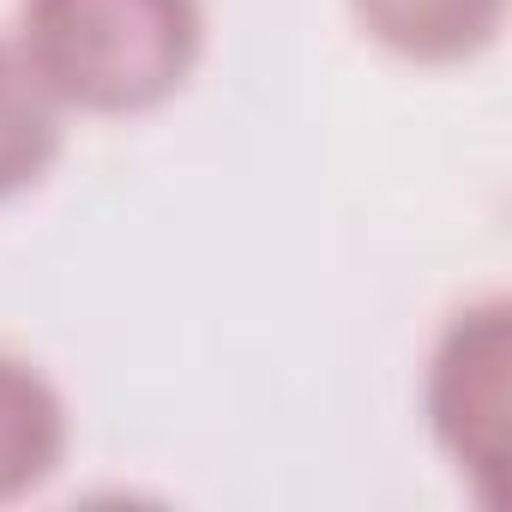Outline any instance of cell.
Returning <instances> with one entry per match:
<instances>
[{"mask_svg":"<svg viewBox=\"0 0 512 512\" xmlns=\"http://www.w3.org/2000/svg\"><path fill=\"white\" fill-rule=\"evenodd\" d=\"M37 79L79 115L163 109L205 55V0H19Z\"/></svg>","mask_w":512,"mask_h":512,"instance_id":"obj_1","label":"cell"},{"mask_svg":"<svg viewBox=\"0 0 512 512\" xmlns=\"http://www.w3.org/2000/svg\"><path fill=\"white\" fill-rule=\"evenodd\" d=\"M422 416L434 446L458 464V476L500 506L506 458H512V302L482 296L464 302L428 356Z\"/></svg>","mask_w":512,"mask_h":512,"instance_id":"obj_2","label":"cell"},{"mask_svg":"<svg viewBox=\"0 0 512 512\" xmlns=\"http://www.w3.org/2000/svg\"><path fill=\"white\" fill-rule=\"evenodd\" d=\"M67 446L73 416L61 386L37 362L0 350V506L37 494L67 464Z\"/></svg>","mask_w":512,"mask_h":512,"instance_id":"obj_3","label":"cell"},{"mask_svg":"<svg viewBox=\"0 0 512 512\" xmlns=\"http://www.w3.org/2000/svg\"><path fill=\"white\" fill-rule=\"evenodd\" d=\"M350 13L386 55L416 67H458L494 49L506 0H350Z\"/></svg>","mask_w":512,"mask_h":512,"instance_id":"obj_4","label":"cell"},{"mask_svg":"<svg viewBox=\"0 0 512 512\" xmlns=\"http://www.w3.org/2000/svg\"><path fill=\"white\" fill-rule=\"evenodd\" d=\"M61 115L67 109L37 79L25 49L13 37H0V199H19L55 169L61 139H67Z\"/></svg>","mask_w":512,"mask_h":512,"instance_id":"obj_5","label":"cell"}]
</instances>
